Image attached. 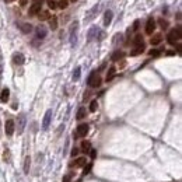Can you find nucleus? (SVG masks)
Segmentation results:
<instances>
[{
	"instance_id": "nucleus-5",
	"label": "nucleus",
	"mask_w": 182,
	"mask_h": 182,
	"mask_svg": "<svg viewBox=\"0 0 182 182\" xmlns=\"http://www.w3.org/2000/svg\"><path fill=\"white\" fill-rule=\"evenodd\" d=\"M77 32H79V23L74 21L72 28H70V43L72 45H76L77 42Z\"/></svg>"
},
{
	"instance_id": "nucleus-9",
	"label": "nucleus",
	"mask_w": 182,
	"mask_h": 182,
	"mask_svg": "<svg viewBox=\"0 0 182 182\" xmlns=\"http://www.w3.org/2000/svg\"><path fill=\"white\" fill-rule=\"evenodd\" d=\"M86 157H77L70 162V167H74V168H81V167L86 165Z\"/></svg>"
},
{
	"instance_id": "nucleus-41",
	"label": "nucleus",
	"mask_w": 182,
	"mask_h": 182,
	"mask_svg": "<svg viewBox=\"0 0 182 182\" xmlns=\"http://www.w3.org/2000/svg\"><path fill=\"white\" fill-rule=\"evenodd\" d=\"M0 70H2V67H0Z\"/></svg>"
},
{
	"instance_id": "nucleus-7",
	"label": "nucleus",
	"mask_w": 182,
	"mask_h": 182,
	"mask_svg": "<svg viewBox=\"0 0 182 182\" xmlns=\"http://www.w3.org/2000/svg\"><path fill=\"white\" fill-rule=\"evenodd\" d=\"M16 130V125H14V121L13 119H7L6 123H4V132H6L7 136H11Z\"/></svg>"
},
{
	"instance_id": "nucleus-22",
	"label": "nucleus",
	"mask_w": 182,
	"mask_h": 182,
	"mask_svg": "<svg viewBox=\"0 0 182 182\" xmlns=\"http://www.w3.org/2000/svg\"><path fill=\"white\" fill-rule=\"evenodd\" d=\"M39 20L41 21H46V20H49L50 18V13L49 11H39Z\"/></svg>"
},
{
	"instance_id": "nucleus-20",
	"label": "nucleus",
	"mask_w": 182,
	"mask_h": 182,
	"mask_svg": "<svg viewBox=\"0 0 182 182\" xmlns=\"http://www.w3.org/2000/svg\"><path fill=\"white\" fill-rule=\"evenodd\" d=\"M49 28L50 30H53V31L58 28V17L53 16V17H50L49 18Z\"/></svg>"
},
{
	"instance_id": "nucleus-29",
	"label": "nucleus",
	"mask_w": 182,
	"mask_h": 182,
	"mask_svg": "<svg viewBox=\"0 0 182 182\" xmlns=\"http://www.w3.org/2000/svg\"><path fill=\"white\" fill-rule=\"evenodd\" d=\"M24 125H25V118H24V115H21L20 116V126H18V133H23Z\"/></svg>"
},
{
	"instance_id": "nucleus-34",
	"label": "nucleus",
	"mask_w": 182,
	"mask_h": 182,
	"mask_svg": "<svg viewBox=\"0 0 182 182\" xmlns=\"http://www.w3.org/2000/svg\"><path fill=\"white\" fill-rule=\"evenodd\" d=\"M88 153H90V157H91V158H95V157H97V150H93V149H91Z\"/></svg>"
},
{
	"instance_id": "nucleus-14",
	"label": "nucleus",
	"mask_w": 182,
	"mask_h": 182,
	"mask_svg": "<svg viewBox=\"0 0 182 182\" xmlns=\"http://www.w3.org/2000/svg\"><path fill=\"white\" fill-rule=\"evenodd\" d=\"M9 99H10V90H9V88H3V90H2V93H0V101L6 104Z\"/></svg>"
},
{
	"instance_id": "nucleus-11",
	"label": "nucleus",
	"mask_w": 182,
	"mask_h": 182,
	"mask_svg": "<svg viewBox=\"0 0 182 182\" xmlns=\"http://www.w3.org/2000/svg\"><path fill=\"white\" fill-rule=\"evenodd\" d=\"M112 18H113V11L112 10H106L104 13V25L108 27L109 24L112 23Z\"/></svg>"
},
{
	"instance_id": "nucleus-1",
	"label": "nucleus",
	"mask_w": 182,
	"mask_h": 182,
	"mask_svg": "<svg viewBox=\"0 0 182 182\" xmlns=\"http://www.w3.org/2000/svg\"><path fill=\"white\" fill-rule=\"evenodd\" d=\"M181 35H182L181 25H178L168 32V35H167V42H168L169 45H175V43H178L179 41H181Z\"/></svg>"
},
{
	"instance_id": "nucleus-28",
	"label": "nucleus",
	"mask_w": 182,
	"mask_h": 182,
	"mask_svg": "<svg viewBox=\"0 0 182 182\" xmlns=\"http://www.w3.org/2000/svg\"><path fill=\"white\" fill-rule=\"evenodd\" d=\"M95 11H98V6H94L93 9H91V11H90V13H88V17H87L86 20H87V21L93 20V18H94V13H95Z\"/></svg>"
},
{
	"instance_id": "nucleus-38",
	"label": "nucleus",
	"mask_w": 182,
	"mask_h": 182,
	"mask_svg": "<svg viewBox=\"0 0 182 182\" xmlns=\"http://www.w3.org/2000/svg\"><path fill=\"white\" fill-rule=\"evenodd\" d=\"M27 3H28V0H20V4H21V6H25Z\"/></svg>"
},
{
	"instance_id": "nucleus-24",
	"label": "nucleus",
	"mask_w": 182,
	"mask_h": 182,
	"mask_svg": "<svg viewBox=\"0 0 182 182\" xmlns=\"http://www.w3.org/2000/svg\"><path fill=\"white\" fill-rule=\"evenodd\" d=\"M20 30L23 31L24 34H28V32H31V30H32V27L30 25V24H21V27H20Z\"/></svg>"
},
{
	"instance_id": "nucleus-8",
	"label": "nucleus",
	"mask_w": 182,
	"mask_h": 182,
	"mask_svg": "<svg viewBox=\"0 0 182 182\" xmlns=\"http://www.w3.org/2000/svg\"><path fill=\"white\" fill-rule=\"evenodd\" d=\"M41 9H42V3H41V2H34L30 7L28 14H30V16H36V14H39Z\"/></svg>"
},
{
	"instance_id": "nucleus-3",
	"label": "nucleus",
	"mask_w": 182,
	"mask_h": 182,
	"mask_svg": "<svg viewBox=\"0 0 182 182\" xmlns=\"http://www.w3.org/2000/svg\"><path fill=\"white\" fill-rule=\"evenodd\" d=\"M102 83V79L99 77V74H97V72H93L91 74L88 76V80H87V84L90 87H93V88H97V87L101 86Z\"/></svg>"
},
{
	"instance_id": "nucleus-15",
	"label": "nucleus",
	"mask_w": 182,
	"mask_h": 182,
	"mask_svg": "<svg viewBox=\"0 0 182 182\" xmlns=\"http://www.w3.org/2000/svg\"><path fill=\"white\" fill-rule=\"evenodd\" d=\"M161 41H162V35H161V34H154V35H151V38H150V43H151L153 46L160 45Z\"/></svg>"
},
{
	"instance_id": "nucleus-10",
	"label": "nucleus",
	"mask_w": 182,
	"mask_h": 182,
	"mask_svg": "<svg viewBox=\"0 0 182 182\" xmlns=\"http://www.w3.org/2000/svg\"><path fill=\"white\" fill-rule=\"evenodd\" d=\"M50 119H52V111H46L45 116H43V121H42V129L46 130L49 128V123H50Z\"/></svg>"
},
{
	"instance_id": "nucleus-35",
	"label": "nucleus",
	"mask_w": 182,
	"mask_h": 182,
	"mask_svg": "<svg viewBox=\"0 0 182 182\" xmlns=\"http://www.w3.org/2000/svg\"><path fill=\"white\" fill-rule=\"evenodd\" d=\"M137 28H139V20H136L135 23H133V31H137Z\"/></svg>"
},
{
	"instance_id": "nucleus-32",
	"label": "nucleus",
	"mask_w": 182,
	"mask_h": 182,
	"mask_svg": "<svg viewBox=\"0 0 182 182\" xmlns=\"http://www.w3.org/2000/svg\"><path fill=\"white\" fill-rule=\"evenodd\" d=\"M46 3H48V7H49V9H52V10L58 9V3L55 2V0H48Z\"/></svg>"
},
{
	"instance_id": "nucleus-13",
	"label": "nucleus",
	"mask_w": 182,
	"mask_h": 182,
	"mask_svg": "<svg viewBox=\"0 0 182 182\" xmlns=\"http://www.w3.org/2000/svg\"><path fill=\"white\" fill-rule=\"evenodd\" d=\"M24 55L23 53H14L13 55V63L14 65H17V66H21V65H24Z\"/></svg>"
},
{
	"instance_id": "nucleus-2",
	"label": "nucleus",
	"mask_w": 182,
	"mask_h": 182,
	"mask_svg": "<svg viewBox=\"0 0 182 182\" xmlns=\"http://www.w3.org/2000/svg\"><path fill=\"white\" fill-rule=\"evenodd\" d=\"M104 38V32L99 30L98 27H91L87 32V41L93 42V41H101Z\"/></svg>"
},
{
	"instance_id": "nucleus-30",
	"label": "nucleus",
	"mask_w": 182,
	"mask_h": 182,
	"mask_svg": "<svg viewBox=\"0 0 182 182\" xmlns=\"http://www.w3.org/2000/svg\"><path fill=\"white\" fill-rule=\"evenodd\" d=\"M81 149H83V151L88 153L90 150H91V144H90V142H81Z\"/></svg>"
},
{
	"instance_id": "nucleus-23",
	"label": "nucleus",
	"mask_w": 182,
	"mask_h": 182,
	"mask_svg": "<svg viewBox=\"0 0 182 182\" xmlns=\"http://www.w3.org/2000/svg\"><path fill=\"white\" fill-rule=\"evenodd\" d=\"M142 43H143V36L137 34V35L133 38V45H135V46H139V45H142Z\"/></svg>"
},
{
	"instance_id": "nucleus-33",
	"label": "nucleus",
	"mask_w": 182,
	"mask_h": 182,
	"mask_svg": "<svg viewBox=\"0 0 182 182\" xmlns=\"http://www.w3.org/2000/svg\"><path fill=\"white\" fill-rule=\"evenodd\" d=\"M160 53H161V50L160 49H151L150 50V56H158Z\"/></svg>"
},
{
	"instance_id": "nucleus-17",
	"label": "nucleus",
	"mask_w": 182,
	"mask_h": 182,
	"mask_svg": "<svg viewBox=\"0 0 182 182\" xmlns=\"http://www.w3.org/2000/svg\"><path fill=\"white\" fill-rule=\"evenodd\" d=\"M123 56H125V52H122V50H115V52L112 53V56H111V60H112V62H118V60L123 59Z\"/></svg>"
},
{
	"instance_id": "nucleus-36",
	"label": "nucleus",
	"mask_w": 182,
	"mask_h": 182,
	"mask_svg": "<svg viewBox=\"0 0 182 182\" xmlns=\"http://www.w3.org/2000/svg\"><path fill=\"white\" fill-rule=\"evenodd\" d=\"M79 156V149H73L72 150V157H77Z\"/></svg>"
},
{
	"instance_id": "nucleus-25",
	"label": "nucleus",
	"mask_w": 182,
	"mask_h": 182,
	"mask_svg": "<svg viewBox=\"0 0 182 182\" xmlns=\"http://www.w3.org/2000/svg\"><path fill=\"white\" fill-rule=\"evenodd\" d=\"M97 108H98V101H97V99H93V101L90 102V112H95Z\"/></svg>"
},
{
	"instance_id": "nucleus-4",
	"label": "nucleus",
	"mask_w": 182,
	"mask_h": 182,
	"mask_svg": "<svg viewBox=\"0 0 182 182\" xmlns=\"http://www.w3.org/2000/svg\"><path fill=\"white\" fill-rule=\"evenodd\" d=\"M88 129H90V126L87 123L79 125L76 129V133H74V137H86L87 133H88Z\"/></svg>"
},
{
	"instance_id": "nucleus-12",
	"label": "nucleus",
	"mask_w": 182,
	"mask_h": 182,
	"mask_svg": "<svg viewBox=\"0 0 182 182\" xmlns=\"http://www.w3.org/2000/svg\"><path fill=\"white\" fill-rule=\"evenodd\" d=\"M46 35H48V30L45 27H42V25L36 27V38L38 39H43V38H46Z\"/></svg>"
},
{
	"instance_id": "nucleus-18",
	"label": "nucleus",
	"mask_w": 182,
	"mask_h": 182,
	"mask_svg": "<svg viewBox=\"0 0 182 182\" xmlns=\"http://www.w3.org/2000/svg\"><path fill=\"white\" fill-rule=\"evenodd\" d=\"M115 74H116V69H115V66H111L108 69V72H106V76H105V80L106 81H111V80L115 77Z\"/></svg>"
},
{
	"instance_id": "nucleus-26",
	"label": "nucleus",
	"mask_w": 182,
	"mask_h": 182,
	"mask_svg": "<svg viewBox=\"0 0 182 182\" xmlns=\"http://www.w3.org/2000/svg\"><path fill=\"white\" fill-rule=\"evenodd\" d=\"M67 6H69V0H59L58 2V9H67Z\"/></svg>"
},
{
	"instance_id": "nucleus-6",
	"label": "nucleus",
	"mask_w": 182,
	"mask_h": 182,
	"mask_svg": "<svg viewBox=\"0 0 182 182\" xmlns=\"http://www.w3.org/2000/svg\"><path fill=\"white\" fill-rule=\"evenodd\" d=\"M144 31H146V34H147V35H153V32L156 31V20H154L153 17H150L149 20H147Z\"/></svg>"
},
{
	"instance_id": "nucleus-27",
	"label": "nucleus",
	"mask_w": 182,
	"mask_h": 182,
	"mask_svg": "<svg viewBox=\"0 0 182 182\" xmlns=\"http://www.w3.org/2000/svg\"><path fill=\"white\" fill-rule=\"evenodd\" d=\"M80 73H81V69L77 66L76 69H74V72H73V80H74V81H77V80L80 79Z\"/></svg>"
},
{
	"instance_id": "nucleus-39",
	"label": "nucleus",
	"mask_w": 182,
	"mask_h": 182,
	"mask_svg": "<svg viewBox=\"0 0 182 182\" xmlns=\"http://www.w3.org/2000/svg\"><path fill=\"white\" fill-rule=\"evenodd\" d=\"M4 2H7V3H10V2H14V0H4Z\"/></svg>"
},
{
	"instance_id": "nucleus-16",
	"label": "nucleus",
	"mask_w": 182,
	"mask_h": 182,
	"mask_svg": "<svg viewBox=\"0 0 182 182\" xmlns=\"http://www.w3.org/2000/svg\"><path fill=\"white\" fill-rule=\"evenodd\" d=\"M146 49L144 43H142V45H139V46H135L133 48V50L130 52V56H137V55H140V53H143Z\"/></svg>"
},
{
	"instance_id": "nucleus-40",
	"label": "nucleus",
	"mask_w": 182,
	"mask_h": 182,
	"mask_svg": "<svg viewBox=\"0 0 182 182\" xmlns=\"http://www.w3.org/2000/svg\"><path fill=\"white\" fill-rule=\"evenodd\" d=\"M72 2H77V0H72Z\"/></svg>"
},
{
	"instance_id": "nucleus-31",
	"label": "nucleus",
	"mask_w": 182,
	"mask_h": 182,
	"mask_svg": "<svg viewBox=\"0 0 182 182\" xmlns=\"http://www.w3.org/2000/svg\"><path fill=\"white\" fill-rule=\"evenodd\" d=\"M158 24H160V27H161L162 30H167V28H168V21L167 20H164V18H158Z\"/></svg>"
},
{
	"instance_id": "nucleus-21",
	"label": "nucleus",
	"mask_w": 182,
	"mask_h": 182,
	"mask_svg": "<svg viewBox=\"0 0 182 182\" xmlns=\"http://www.w3.org/2000/svg\"><path fill=\"white\" fill-rule=\"evenodd\" d=\"M30 167H31V158L25 157V160H24V174H30Z\"/></svg>"
},
{
	"instance_id": "nucleus-19",
	"label": "nucleus",
	"mask_w": 182,
	"mask_h": 182,
	"mask_svg": "<svg viewBox=\"0 0 182 182\" xmlns=\"http://www.w3.org/2000/svg\"><path fill=\"white\" fill-rule=\"evenodd\" d=\"M87 116V111H86V108L84 106H81V108H79V111H77V115H76V118L79 121H81V119H84Z\"/></svg>"
},
{
	"instance_id": "nucleus-37",
	"label": "nucleus",
	"mask_w": 182,
	"mask_h": 182,
	"mask_svg": "<svg viewBox=\"0 0 182 182\" xmlns=\"http://www.w3.org/2000/svg\"><path fill=\"white\" fill-rule=\"evenodd\" d=\"M63 182H70V175H65V178H63Z\"/></svg>"
}]
</instances>
